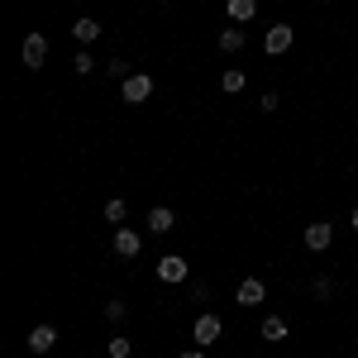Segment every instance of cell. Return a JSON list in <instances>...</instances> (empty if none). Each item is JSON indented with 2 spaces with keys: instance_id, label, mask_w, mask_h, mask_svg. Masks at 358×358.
Wrapping results in <instances>:
<instances>
[{
  "instance_id": "cell-1",
  "label": "cell",
  "mask_w": 358,
  "mask_h": 358,
  "mask_svg": "<svg viewBox=\"0 0 358 358\" xmlns=\"http://www.w3.org/2000/svg\"><path fill=\"white\" fill-rule=\"evenodd\" d=\"M220 334H224V325H220V315H196V325H192V339H196V349H210V344H220Z\"/></svg>"
},
{
  "instance_id": "cell-2",
  "label": "cell",
  "mask_w": 358,
  "mask_h": 358,
  "mask_svg": "<svg viewBox=\"0 0 358 358\" xmlns=\"http://www.w3.org/2000/svg\"><path fill=\"white\" fill-rule=\"evenodd\" d=\"M20 57H24V67H29V72H38V67L48 62V34L29 29V38H24V48H20Z\"/></svg>"
},
{
  "instance_id": "cell-3",
  "label": "cell",
  "mask_w": 358,
  "mask_h": 358,
  "mask_svg": "<svg viewBox=\"0 0 358 358\" xmlns=\"http://www.w3.org/2000/svg\"><path fill=\"white\" fill-rule=\"evenodd\" d=\"M187 273H192V268H187V258H182V253H163V258H158V282H167V287L187 282Z\"/></svg>"
},
{
  "instance_id": "cell-4",
  "label": "cell",
  "mask_w": 358,
  "mask_h": 358,
  "mask_svg": "<svg viewBox=\"0 0 358 358\" xmlns=\"http://www.w3.org/2000/svg\"><path fill=\"white\" fill-rule=\"evenodd\" d=\"M120 96H124L129 106H143V101L153 96V77H148V72H134V77H124V86H120Z\"/></svg>"
},
{
  "instance_id": "cell-5",
  "label": "cell",
  "mask_w": 358,
  "mask_h": 358,
  "mask_svg": "<svg viewBox=\"0 0 358 358\" xmlns=\"http://www.w3.org/2000/svg\"><path fill=\"white\" fill-rule=\"evenodd\" d=\"M330 244H334V224L330 220H310L306 224V248H310V253H325Z\"/></svg>"
},
{
  "instance_id": "cell-6",
  "label": "cell",
  "mask_w": 358,
  "mask_h": 358,
  "mask_svg": "<svg viewBox=\"0 0 358 358\" xmlns=\"http://www.w3.org/2000/svg\"><path fill=\"white\" fill-rule=\"evenodd\" d=\"M234 301L244 306H258V301H268V287H263V277H244V282H239V292H234Z\"/></svg>"
},
{
  "instance_id": "cell-7",
  "label": "cell",
  "mask_w": 358,
  "mask_h": 358,
  "mask_svg": "<svg viewBox=\"0 0 358 358\" xmlns=\"http://www.w3.org/2000/svg\"><path fill=\"white\" fill-rule=\"evenodd\" d=\"M292 38H296V29H292V24H273V29H268V38H263V48H268L273 57H282L287 48H292Z\"/></svg>"
},
{
  "instance_id": "cell-8",
  "label": "cell",
  "mask_w": 358,
  "mask_h": 358,
  "mask_svg": "<svg viewBox=\"0 0 358 358\" xmlns=\"http://www.w3.org/2000/svg\"><path fill=\"white\" fill-rule=\"evenodd\" d=\"M53 344H57L53 325H34V330H29V354H48Z\"/></svg>"
},
{
  "instance_id": "cell-9",
  "label": "cell",
  "mask_w": 358,
  "mask_h": 358,
  "mask_svg": "<svg viewBox=\"0 0 358 358\" xmlns=\"http://www.w3.org/2000/svg\"><path fill=\"white\" fill-rule=\"evenodd\" d=\"M115 253H120V258H134V253H138V248H143V239H138V234H134V229H124V224H120V229H115Z\"/></svg>"
},
{
  "instance_id": "cell-10",
  "label": "cell",
  "mask_w": 358,
  "mask_h": 358,
  "mask_svg": "<svg viewBox=\"0 0 358 358\" xmlns=\"http://www.w3.org/2000/svg\"><path fill=\"white\" fill-rule=\"evenodd\" d=\"M72 38H77L82 48H91V43L101 38V20H91V15H82V20L72 24Z\"/></svg>"
},
{
  "instance_id": "cell-11",
  "label": "cell",
  "mask_w": 358,
  "mask_h": 358,
  "mask_svg": "<svg viewBox=\"0 0 358 358\" xmlns=\"http://www.w3.org/2000/svg\"><path fill=\"white\" fill-rule=\"evenodd\" d=\"M172 224H177V215H172L167 206H153V210H148V229H153V234H167Z\"/></svg>"
},
{
  "instance_id": "cell-12",
  "label": "cell",
  "mask_w": 358,
  "mask_h": 358,
  "mask_svg": "<svg viewBox=\"0 0 358 358\" xmlns=\"http://www.w3.org/2000/svg\"><path fill=\"white\" fill-rule=\"evenodd\" d=\"M224 10H229V20H234V24H248V20L258 15V0H229Z\"/></svg>"
},
{
  "instance_id": "cell-13",
  "label": "cell",
  "mask_w": 358,
  "mask_h": 358,
  "mask_svg": "<svg viewBox=\"0 0 358 358\" xmlns=\"http://www.w3.org/2000/svg\"><path fill=\"white\" fill-rule=\"evenodd\" d=\"M263 339H268V344H282V339H287V320H282V315H268V320H263Z\"/></svg>"
},
{
  "instance_id": "cell-14",
  "label": "cell",
  "mask_w": 358,
  "mask_h": 358,
  "mask_svg": "<svg viewBox=\"0 0 358 358\" xmlns=\"http://www.w3.org/2000/svg\"><path fill=\"white\" fill-rule=\"evenodd\" d=\"M244 48V29H220V53H239Z\"/></svg>"
},
{
  "instance_id": "cell-15",
  "label": "cell",
  "mask_w": 358,
  "mask_h": 358,
  "mask_svg": "<svg viewBox=\"0 0 358 358\" xmlns=\"http://www.w3.org/2000/svg\"><path fill=\"white\" fill-rule=\"evenodd\" d=\"M220 91H224V96H239V91H244V72H239V67H229V72L220 77Z\"/></svg>"
},
{
  "instance_id": "cell-16",
  "label": "cell",
  "mask_w": 358,
  "mask_h": 358,
  "mask_svg": "<svg viewBox=\"0 0 358 358\" xmlns=\"http://www.w3.org/2000/svg\"><path fill=\"white\" fill-rule=\"evenodd\" d=\"M106 354H110V358H129V354H134V344H129L124 334H115L110 344H106Z\"/></svg>"
},
{
  "instance_id": "cell-17",
  "label": "cell",
  "mask_w": 358,
  "mask_h": 358,
  "mask_svg": "<svg viewBox=\"0 0 358 358\" xmlns=\"http://www.w3.org/2000/svg\"><path fill=\"white\" fill-rule=\"evenodd\" d=\"M72 72H77V77H91V72H96V57H91V53L82 48V53L72 57Z\"/></svg>"
},
{
  "instance_id": "cell-18",
  "label": "cell",
  "mask_w": 358,
  "mask_h": 358,
  "mask_svg": "<svg viewBox=\"0 0 358 358\" xmlns=\"http://www.w3.org/2000/svg\"><path fill=\"white\" fill-rule=\"evenodd\" d=\"M124 210H129V206H124L120 196H115V201H106V220H110V224H120V220H124Z\"/></svg>"
},
{
  "instance_id": "cell-19",
  "label": "cell",
  "mask_w": 358,
  "mask_h": 358,
  "mask_svg": "<svg viewBox=\"0 0 358 358\" xmlns=\"http://www.w3.org/2000/svg\"><path fill=\"white\" fill-rule=\"evenodd\" d=\"M277 106H282V101H277V91H263V96H258V110H263V115H273Z\"/></svg>"
},
{
  "instance_id": "cell-20",
  "label": "cell",
  "mask_w": 358,
  "mask_h": 358,
  "mask_svg": "<svg viewBox=\"0 0 358 358\" xmlns=\"http://www.w3.org/2000/svg\"><path fill=\"white\" fill-rule=\"evenodd\" d=\"M310 292H315V296L325 301V296H330V292H334V282H330V277H315V282H310Z\"/></svg>"
},
{
  "instance_id": "cell-21",
  "label": "cell",
  "mask_w": 358,
  "mask_h": 358,
  "mask_svg": "<svg viewBox=\"0 0 358 358\" xmlns=\"http://www.w3.org/2000/svg\"><path fill=\"white\" fill-rule=\"evenodd\" d=\"M106 72H110V77H134V72H129V62H124V57H115V62H106Z\"/></svg>"
},
{
  "instance_id": "cell-22",
  "label": "cell",
  "mask_w": 358,
  "mask_h": 358,
  "mask_svg": "<svg viewBox=\"0 0 358 358\" xmlns=\"http://www.w3.org/2000/svg\"><path fill=\"white\" fill-rule=\"evenodd\" d=\"M106 320H124V301H106Z\"/></svg>"
},
{
  "instance_id": "cell-23",
  "label": "cell",
  "mask_w": 358,
  "mask_h": 358,
  "mask_svg": "<svg viewBox=\"0 0 358 358\" xmlns=\"http://www.w3.org/2000/svg\"><path fill=\"white\" fill-rule=\"evenodd\" d=\"M177 358H206V354H201V349H182Z\"/></svg>"
},
{
  "instance_id": "cell-24",
  "label": "cell",
  "mask_w": 358,
  "mask_h": 358,
  "mask_svg": "<svg viewBox=\"0 0 358 358\" xmlns=\"http://www.w3.org/2000/svg\"><path fill=\"white\" fill-rule=\"evenodd\" d=\"M349 224H354V229H358V206H354V220H349Z\"/></svg>"
},
{
  "instance_id": "cell-25",
  "label": "cell",
  "mask_w": 358,
  "mask_h": 358,
  "mask_svg": "<svg viewBox=\"0 0 358 358\" xmlns=\"http://www.w3.org/2000/svg\"><path fill=\"white\" fill-rule=\"evenodd\" d=\"M320 5H334V0H320Z\"/></svg>"
}]
</instances>
